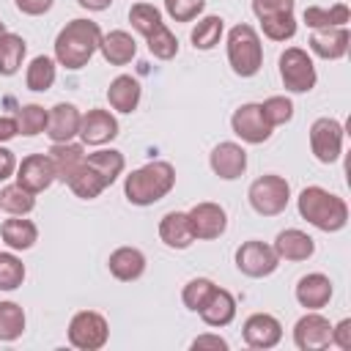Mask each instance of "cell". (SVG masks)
<instances>
[{"instance_id":"f1b7e54d","label":"cell","mask_w":351,"mask_h":351,"mask_svg":"<svg viewBox=\"0 0 351 351\" xmlns=\"http://www.w3.org/2000/svg\"><path fill=\"white\" fill-rule=\"evenodd\" d=\"M25 52H27V44L22 36L16 33H5L0 38V74L3 77H11L19 71L22 60H25Z\"/></svg>"},{"instance_id":"4316f807","label":"cell","mask_w":351,"mask_h":351,"mask_svg":"<svg viewBox=\"0 0 351 351\" xmlns=\"http://www.w3.org/2000/svg\"><path fill=\"white\" fill-rule=\"evenodd\" d=\"M351 19V8L346 3H335L329 8L321 5H310L304 8V25L313 30H326V27H346V22Z\"/></svg>"},{"instance_id":"f6af8a7d","label":"cell","mask_w":351,"mask_h":351,"mask_svg":"<svg viewBox=\"0 0 351 351\" xmlns=\"http://www.w3.org/2000/svg\"><path fill=\"white\" fill-rule=\"evenodd\" d=\"M192 348H217V351H225L228 343L219 335H200V337L192 340Z\"/></svg>"},{"instance_id":"ffe728a7","label":"cell","mask_w":351,"mask_h":351,"mask_svg":"<svg viewBox=\"0 0 351 351\" xmlns=\"http://www.w3.org/2000/svg\"><path fill=\"white\" fill-rule=\"evenodd\" d=\"M274 252H277V258H285V261H307L315 252V241L304 230L288 228V230H280L277 233Z\"/></svg>"},{"instance_id":"ac0fdd59","label":"cell","mask_w":351,"mask_h":351,"mask_svg":"<svg viewBox=\"0 0 351 351\" xmlns=\"http://www.w3.org/2000/svg\"><path fill=\"white\" fill-rule=\"evenodd\" d=\"M332 299V280L321 271H313V274H304L299 282H296V302L307 310H321L326 302Z\"/></svg>"},{"instance_id":"d590c367","label":"cell","mask_w":351,"mask_h":351,"mask_svg":"<svg viewBox=\"0 0 351 351\" xmlns=\"http://www.w3.org/2000/svg\"><path fill=\"white\" fill-rule=\"evenodd\" d=\"M129 22H132V27H134L137 33L148 36V33H154V30L162 25V14H159V8H154L151 3H134V5L129 8Z\"/></svg>"},{"instance_id":"f546056e","label":"cell","mask_w":351,"mask_h":351,"mask_svg":"<svg viewBox=\"0 0 351 351\" xmlns=\"http://www.w3.org/2000/svg\"><path fill=\"white\" fill-rule=\"evenodd\" d=\"M52 82H55V60L47 58V55L33 58L27 71H25V85L36 93H44V90L52 88Z\"/></svg>"},{"instance_id":"681fc988","label":"cell","mask_w":351,"mask_h":351,"mask_svg":"<svg viewBox=\"0 0 351 351\" xmlns=\"http://www.w3.org/2000/svg\"><path fill=\"white\" fill-rule=\"evenodd\" d=\"M5 33H8V30H5V25H3V22H0V38H3V36H5Z\"/></svg>"},{"instance_id":"83f0119b","label":"cell","mask_w":351,"mask_h":351,"mask_svg":"<svg viewBox=\"0 0 351 351\" xmlns=\"http://www.w3.org/2000/svg\"><path fill=\"white\" fill-rule=\"evenodd\" d=\"M0 236L11 250H30L36 244V239H38V228L30 219L14 217V219H5L0 225Z\"/></svg>"},{"instance_id":"8992f818","label":"cell","mask_w":351,"mask_h":351,"mask_svg":"<svg viewBox=\"0 0 351 351\" xmlns=\"http://www.w3.org/2000/svg\"><path fill=\"white\" fill-rule=\"evenodd\" d=\"M280 77L291 93H307L315 88V80H318L313 58L299 47H288L280 55Z\"/></svg>"},{"instance_id":"b9f144b4","label":"cell","mask_w":351,"mask_h":351,"mask_svg":"<svg viewBox=\"0 0 351 351\" xmlns=\"http://www.w3.org/2000/svg\"><path fill=\"white\" fill-rule=\"evenodd\" d=\"M252 11L258 19L277 16V14H293V0H252Z\"/></svg>"},{"instance_id":"836d02e7","label":"cell","mask_w":351,"mask_h":351,"mask_svg":"<svg viewBox=\"0 0 351 351\" xmlns=\"http://www.w3.org/2000/svg\"><path fill=\"white\" fill-rule=\"evenodd\" d=\"M222 19L219 16H203L197 25H195V30H192V44H195V49H214L217 44H219V38H222Z\"/></svg>"},{"instance_id":"c3c4849f","label":"cell","mask_w":351,"mask_h":351,"mask_svg":"<svg viewBox=\"0 0 351 351\" xmlns=\"http://www.w3.org/2000/svg\"><path fill=\"white\" fill-rule=\"evenodd\" d=\"M82 8H88V11H104V8H110L112 5V0H77Z\"/></svg>"},{"instance_id":"5bb4252c","label":"cell","mask_w":351,"mask_h":351,"mask_svg":"<svg viewBox=\"0 0 351 351\" xmlns=\"http://www.w3.org/2000/svg\"><path fill=\"white\" fill-rule=\"evenodd\" d=\"M80 137L85 145H104L118 137V121L107 110H88L80 118Z\"/></svg>"},{"instance_id":"44dd1931","label":"cell","mask_w":351,"mask_h":351,"mask_svg":"<svg viewBox=\"0 0 351 351\" xmlns=\"http://www.w3.org/2000/svg\"><path fill=\"white\" fill-rule=\"evenodd\" d=\"M200 318L208 324V326H228L233 318H236V299L230 291L225 288H214L211 296L206 299V304L197 310Z\"/></svg>"},{"instance_id":"7402d4cb","label":"cell","mask_w":351,"mask_h":351,"mask_svg":"<svg viewBox=\"0 0 351 351\" xmlns=\"http://www.w3.org/2000/svg\"><path fill=\"white\" fill-rule=\"evenodd\" d=\"M99 49H101V55L110 66H126L137 55V41L126 30H110V33L101 36Z\"/></svg>"},{"instance_id":"603a6c76","label":"cell","mask_w":351,"mask_h":351,"mask_svg":"<svg viewBox=\"0 0 351 351\" xmlns=\"http://www.w3.org/2000/svg\"><path fill=\"white\" fill-rule=\"evenodd\" d=\"M159 239L173 250H186L195 241L186 214L184 211H167L159 222Z\"/></svg>"},{"instance_id":"ba28073f","label":"cell","mask_w":351,"mask_h":351,"mask_svg":"<svg viewBox=\"0 0 351 351\" xmlns=\"http://www.w3.org/2000/svg\"><path fill=\"white\" fill-rule=\"evenodd\" d=\"M310 148L318 162L332 165L340 159L343 151V126L335 118H318L310 126Z\"/></svg>"},{"instance_id":"4fadbf2b","label":"cell","mask_w":351,"mask_h":351,"mask_svg":"<svg viewBox=\"0 0 351 351\" xmlns=\"http://www.w3.org/2000/svg\"><path fill=\"white\" fill-rule=\"evenodd\" d=\"M55 181V167L47 154H30L16 165V184L27 192H44Z\"/></svg>"},{"instance_id":"52a82bcc","label":"cell","mask_w":351,"mask_h":351,"mask_svg":"<svg viewBox=\"0 0 351 351\" xmlns=\"http://www.w3.org/2000/svg\"><path fill=\"white\" fill-rule=\"evenodd\" d=\"M107 337H110V326L104 315L96 310H80L69 321V343L80 351H96L107 343Z\"/></svg>"},{"instance_id":"ee69618b","label":"cell","mask_w":351,"mask_h":351,"mask_svg":"<svg viewBox=\"0 0 351 351\" xmlns=\"http://www.w3.org/2000/svg\"><path fill=\"white\" fill-rule=\"evenodd\" d=\"M14 3L27 16H38V14H47L52 8V0H14Z\"/></svg>"},{"instance_id":"60d3db41","label":"cell","mask_w":351,"mask_h":351,"mask_svg":"<svg viewBox=\"0 0 351 351\" xmlns=\"http://www.w3.org/2000/svg\"><path fill=\"white\" fill-rule=\"evenodd\" d=\"M206 0H165V11L176 22H192L203 11Z\"/></svg>"},{"instance_id":"4dcf8cb0","label":"cell","mask_w":351,"mask_h":351,"mask_svg":"<svg viewBox=\"0 0 351 351\" xmlns=\"http://www.w3.org/2000/svg\"><path fill=\"white\" fill-rule=\"evenodd\" d=\"M33 206H36L33 192H27V189L19 186V184H8V186L0 192V208H5V211L14 214V217H25V214H30Z\"/></svg>"},{"instance_id":"e0dca14e","label":"cell","mask_w":351,"mask_h":351,"mask_svg":"<svg viewBox=\"0 0 351 351\" xmlns=\"http://www.w3.org/2000/svg\"><path fill=\"white\" fill-rule=\"evenodd\" d=\"M208 162H211V170L219 178L233 181V178H239L247 170V151L239 143H219L211 151V159Z\"/></svg>"},{"instance_id":"d6986e66","label":"cell","mask_w":351,"mask_h":351,"mask_svg":"<svg viewBox=\"0 0 351 351\" xmlns=\"http://www.w3.org/2000/svg\"><path fill=\"white\" fill-rule=\"evenodd\" d=\"M348 41H351L348 27H326L310 36V49L324 60H337L348 52Z\"/></svg>"},{"instance_id":"8fae6325","label":"cell","mask_w":351,"mask_h":351,"mask_svg":"<svg viewBox=\"0 0 351 351\" xmlns=\"http://www.w3.org/2000/svg\"><path fill=\"white\" fill-rule=\"evenodd\" d=\"M186 219H189V228H192V236L195 239H203V241H211V239H219L228 228V217H225V208L219 203H197L186 211Z\"/></svg>"},{"instance_id":"7c38bea8","label":"cell","mask_w":351,"mask_h":351,"mask_svg":"<svg viewBox=\"0 0 351 351\" xmlns=\"http://www.w3.org/2000/svg\"><path fill=\"white\" fill-rule=\"evenodd\" d=\"M293 343L302 351H321L332 343V324L318 313H307L293 326Z\"/></svg>"},{"instance_id":"7a4b0ae2","label":"cell","mask_w":351,"mask_h":351,"mask_svg":"<svg viewBox=\"0 0 351 351\" xmlns=\"http://www.w3.org/2000/svg\"><path fill=\"white\" fill-rule=\"evenodd\" d=\"M299 214L315 225L318 230H326V233H335L340 228H346L348 222V206L343 197H337L335 192L324 189V186H307L299 192Z\"/></svg>"},{"instance_id":"e575fe53","label":"cell","mask_w":351,"mask_h":351,"mask_svg":"<svg viewBox=\"0 0 351 351\" xmlns=\"http://www.w3.org/2000/svg\"><path fill=\"white\" fill-rule=\"evenodd\" d=\"M145 38H148V49H151L154 58H159V60L176 58V52H178V38L170 33V27H167L165 22H162L154 33H148Z\"/></svg>"},{"instance_id":"cb8c5ba5","label":"cell","mask_w":351,"mask_h":351,"mask_svg":"<svg viewBox=\"0 0 351 351\" xmlns=\"http://www.w3.org/2000/svg\"><path fill=\"white\" fill-rule=\"evenodd\" d=\"M107 266H110L112 277H118L123 282H132V280H137L145 271V255L137 247H118L110 255Z\"/></svg>"},{"instance_id":"7bdbcfd3","label":"cell","mask_w":351,"mask_h":351,"mask_svg":"<svg viewBox=\"0 0 351 351\" xmlns=\"http://www.w3.org/2000/svg\"><path fill=\"white\" fill-rule=\"evenodd\" d=\"M332 343L343 351H351V321L343 318L337 326H332Z\"/></svg>"},{"instance_id":"7dc6e473","label":"cell","mask_w":351,"mask_h":351,"mask_svg":"<svg viewBox=\"0 0 351 351\" xmlns=\"http://www.w3.org/2000/svg\"><path fill=\"white\" fill-rule=\"evenodd\" d=\"M19 134V126H16V118H0V143H8L11 137Z\"/></svg>"},{"instance_id":"30bf717a","label":"cell","mask_w":351,"mask_h":351,"mask_svg":"<svg viewBox=\"0 0 351 351\" xmlns=\"http://www.w3.org/2000/svg\"><path fill=\"white\" fill-rule=\"evenodd\" d=\"M230 126H233V134L236 137H241L244 143H252V145H258V143H266L269 137H271V126H269V121L263 118V110H261V104H241L233 115H230Z\"/></svg>"},{"instance_id":"8d00e7d4","label":"cell","mask_w":351,"mask_h":351,"mask_svg":"<svg viewBox=\"0 0 351 351\" xmlns=\"http://www.w3.org/2000/svg\"><path fill=\"white\" fill-rule=\"evenodd\" d=\"M25 280V263L14 252H0V291H14Z\"/></svg>"},{"instance_id":"f35d334b","label":"cell","mask_w":351,"mask_h":351,"mask_svg":"<svg viewBox=\"0 0 351 351\" xmlns=\"http://www.w3.org/2000/svg\"><path fill=\"white\" fill-rule=\"evenodd\" d=\"M261 110H263V118L269 121L271 129L274 126H282V123H288L293 118V104H291L288 96H269L261 104Z\"/></svg>"},{"instance_id":"6da1fadb","label":"cell","mask_w":351,"mask_h":351,"mask_svg":"<svg viewBox=\"0 0 351 351\" xmlns=\"http://www.w3.org/2000/svg\"><path fill=\"white\" fill-rule=\"evenodd\" d=\"M101 44V30L90 19H71L55 38V60L66 69H82Z\"/></svg>"},{"instance_id":"484cf974","label":"cell","mask_w":351,"mask_h":351,"mask_svg":"<svg viewBox=\"0 0 351 351\" xmlns=\"http://www.w3.org/2000/svg\"><path fill=\"white\" fill-rule=\"evenodd\" d=\"M47 156H49V162L55 167V178L58 181H69V176L85 159V151L77 143H52V148L47 151Z\"/></svg>"},{"instance_id":"9c48e42d","label":"cell","mask_w":351,"mask_h":351,"mask_svg":"<svg viewBox=\"0 0 351 351\" xmlns=\"http://www.w3.org/2000/svg\"><path fill=\"white\" fill-rule=\"evenodd\" d=\"M236 266L247 277H269L280 266V258H277L274 247H269L263 241H244L236 250Z\"/></svg>"},{"instance_id":"2e32d148","label":"cell","mask_w":351,"mask_h":351,"mask_svg":"<svg viewBox=\"0 0 351 351\" xmlns=\"http://www.w3.org/2000/svg\"><path fill=\"white\" fill-rule=\"evenodd\" d=\"M244 340L252 348H274L282 340V326L269 313H252L244 321Z\"/></svg>"},{"instance_id":"ab89813d","label":"cell","mask_w":351,"mask_h":351,"mask_svg":"<svg viewBox=\"0 0 351 351\" xmlns=\"http://www.w3.org/2000/svg\"><path fill=\"white\" fill-rule=\"evenodd\" d=\"M217 285L211 282V280H206V277H195V280H189L186 285H184V293H181V299H184V304L189 307V310H200L203 304H206V299L211 296V291H214Z\"/></svg>"},{"instance_id":"d6a6232c","label":"cell","mask_w":351,"mask_h":351,"mask_svg":"<svg viewBox=\"0 0 351 351\" xmlns=\"http://www.w3.org/2000/svg\"><path fill=\"white\" fill-rule=\"evenodd\" d=\"M47 115L49 110H44L41 104H25L16 110V126L25 137H36L47 129Z\"/></svg>"},{"instance_id":"74e56055","label":"cell","mask_w":351,"mask_h":351,"mask_svg":"<svg viewBox=\"0 0 351 351\" xmlns=\"http://www.w3.org/2000/svg\"><path fill=\"white\" fill-rule=\"evenodd\" d=\"M261 27H263V36H266V38H271V41H285V38H293V33H296V19H293V14H277V16L261 19Z\"/></svg>"},{"instance_id":"3957f363","label":"cell","mask_w":351,"mask_h":351,"mask_svg":"<svg viewBox=\"0 0 351 351\" xmlns=\"http://www.w3.org/2000/svg\"><path fill=\"white\" fill-rule=\"evenodd\" d=\"M176 184V170L170 162H148L137 170H132L123 181L126 200L134 206H151L162 200Z\"/></svg>"},{"instance_id":"d4e9b609","label":"cell","mask_w":351,"mask_h":351,"mask_svg":"<svg viewBox=\"0 0 351 351\" xmlns=\"http://www.w3.org/2000/svg\"><path fill=\"white\" fill-rule=\"evenodd\" d=\"M107 101L118 112H134L140 104V82L129 74H121L107 88Z\"/></svg>"},{"instance_id":"1f68e13d","label":"cell","mask_w":351,"mask_h":351,"mask_svg":"<svg viewBox=\"0 0 351 351\" xmlns=\"http://www.w3.org/2000/svg\"><path fill=\"white\" fill-rule=\"evenodd\" d=\"M25 332V310L16 302H0V340L11 343Z\"/></svg>"},{"instance_id":"bcb514c9","label":"cell","mask_w":351,"mask_h":351,"mask_svg":"<svg viewBox=\"0 0 351 351\" xmlns=\"http://www.w3.org/2000/svg\"><path fill=\"white\" fill-rule=\"evenodd\" d=\"M14 170H16L14 151H8V148H3V145H0V181L11 178V173H14Z\"/></svg>"},{"instance_id":"277c9868","label":"cell","mask_w":351,"mask_h":351,"mask_svg":"<svg viewBox=\"0 0 351 351\" xmlns=\"http://www.w3.org/2000/svg\"><path fill=\"white\" fill-rule=\"evenodd\" d=\"M228 60L239 77H252L263 66V47L250 25H236L228 33Z\"/></svg>"},{"instance_id":"9a60e30c","label":"cell","mask_w":351,"mask_h":351,"mask_svg":"<svg viewBox=\"0 0 351 351\" xmlns=\"http://www.w3.org/2000/svg\"><path fill=\"white\" fill-rule=\"evenodd\" d=\"M80 110L74 107V104H69V101H60V104H55L52 110H49V115H47V137L52 140V143H71V137H77L80 134Z\"/></svg>"},{"instance_id":"5b68a950","label":"cell","mask_w":351,"mask_h":351,"mask_svg":"<svg viewBox=\"0 0 351 351\" xmlns=\"http://www.w3.org/2000/svg\"><path fill=\"white\" fill-rule=\"evenodd\" d=\"M247 197H250V206L258 214L274 217V214L285 211V206L291 200V186H288V181L282 176H271L269 173V176H261V178H255L250 184Z\"/></svg>"}]
</instances>
